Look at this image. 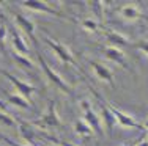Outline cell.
I'll list each match as a JSON object with an SVG mask.
<instances>
[{"label": "cell", "instance_id": "obj_8", "mask_svg": "<svg viewBox=\"0 0 148 146\" xmlns=\"http://www.w3.org/2000/svg\"><path fill=\"white\" fill-rule=\"evenodd\" d=\"M82 109L84 112H85V121L88 123V126L91 127V130H95V134L98 135V137H101L103 135V130H101V123H99V118L95 115V112L90 109L88 102L87 101H82Z\"/></svg>", "mask_w": 148, "mask_h": 146}, {"label": "cell", "instance_id": "obj_12", "mask_svg": "<svg viewBox=\"0 0 148 146\" xmlns=\"http://www.w3.org/2000/svg\"><path fill=\"white\" fill-rule=\"evenodd\" d=\"M10 33H11V38H13V46L21 55H29V47H27L24 38L19 35L16 29H10Z\"/></svg>", "mask_w": 148, "mask_h": 146}, {"label": "cell", "instance_id": "obj_9", "mask_svg": "<svg viewBox=\"0 0 148 146\" xmlns=\"http://www.w3.org/2000/svg\"><path fill=\"white\" fill-rule=\"evenodd\" d=\"M24 6H27V8L30 10H36V11H44V13H49V14L52 16H57V17H65L62 11H57V10L51 8V6H47L46 3L43 2H38V0H25V2H22Z\"/></svg>", "mask_w": 148, "mask_h": 146}, {"label": "cell", "instance_id": "obj_25", "mask_svg": "<svg viewBox=\"0 0 148 146\" xmlns=\"http://www.w3.org/2000/svg\"><path fill=\"white\" fill-rule=\"evenodd\" d=\"M143 137H145V134H143V135H142V137H140V138H137L136 141H131V143H125V145H123V146H136V145L139 143L140 140H143Z\"/></svg>", "mask_w": 148, "mask_h": 146}, {"label": "cell", "instance_id": "obj_28", "mask_svg": "<svg viewBox=\"0 0 148 146\" xmlns=\"http://www.w3.org/2000/svg\"><path fill=\"white\" fill-rule=\"evenodd\" d=\"M145 127H147V129H148V121H147V124H145Z\"/></svg>", "mask_w": 148, "mask_h": 146}, {"label": "cell", "instance_id": "obj_19", "mask_svg": "<svg viewBox=\"0 0 148 146\" xmlns=\"http://www.w3.org/2000/svg\"><path fill=\"white\" fill-rule=\"evenodd\" d=\"M5 36H6V27H5V24L0 20V50H3V41H5Z\"/></svg>", "mask_w": 148, "mask_h": 146}, {"label": "cell", "instance_id": "obj_21", "mask_svg": "<svg viewBox=\"0 0 148 146\" xmlns=\"http://www.w3.org/2000/svg\"><path fill=\"white\" fill-rule=\"evenodd\" d=\"M131 46L136 47V49H140V50H143L148 55V43L147 41H139V43H134V44H131Z\"/></svg>", "mask_w": 148, "mask_h": 146}, {"label": "cell", "instance_id": "obj_16", "mask_svg": "<svg viewBox=\"0 0 148 146\" xmlns=\"http://www.w3.org/2000/svg\"><path fill=\"white\" fill-rule=\"evenodd\" d=\"M74 127H76V132H77V134L82 135V137H91V134H93V132H91V127L88 126V124L82 123V121H77Z\"/></svg>", "mask_w": 148, "mask_h": 146}, {"label": "cell", "instance_id": "obj_24", "mask_svg": "<svg viewBox=\"0 0 148 146\" xmlns=\"http://www.w3.org/2000/svg\"><path fill=\"white\" fill-rule=\"evenodd\" d=\"M0 138H2L5 143H8L10 146H24V145H19V143H16L14 140H11V138H8L6 135H3V134H0Z\"/></svg>", "mask_w": 148, "mask_h": 146}, {"label": "cell", "instance_id": "obj_4", "mask_svg": "<svg viewBox=\"0 0 148 146\" xmlns=\"http://www.w3.org/2000/svg\"><path fill=\"white\" fill-rule=\"evenodd\" d=\"M36 124L38 126H43V127H62V123H60V120H58L54 101H49L47 112L43 115V118H41L40 121H36Z\"/></svg>", "mask_w": 148, "mask_h": 146}, {"label": "cell", "instance_id": "obj_26", "mask_svg": "<svg viewBox=\"0 0 148 146\" xmlns=\"http://www.w3.org/2000/svg\"><path fill=\"white\" fill-rule=\"evenodd\" d=\"M136 146H148V141H145V140H140L139 143H137Z\"/></svg>", "mask_w": 148, "mask_h": 146}, {"label": "cell", "instance_id": "obj_13", "mask_svg": "<svg viewBox=\"0 0 148 146\" xmlns=\"http://www.w3.org/2000/svg\"><path fill=\"white\" fill-rule=\"evenodd\" d=\"M106 35V39L109 41V43H112V44H115V47L120 46V47H126V46H129V41L126 39L123 35H120L117 32H110V30H106L104 32Z\"/></svg>", "mask_w": 148, "mask_h": 146}, {"label": "cell", "instance_id": "obj_1", "mask_svg": "<svg viewBox=\"0 0 148 146\" xmlns=\"http://www.w3.org/2000/svg\"><path fill=\"white\" fill-rule=\"evenodd\" d=\"M0 74H3L6 79H8L10 82L13 83V85L17 88V91H19V94L22 96V97H25L27 99V102L30 104L32 107H33V101H32V93H35L36 91V88L35 86H32L29 85V83H24L22 80H19V79L16 77V75H13L11 72H8V71H3V69H0Z\"/></svg>", "mask_w": 148, "mask_h": 146}, {"label": "cell", "instance_id": "obj_27", "mask_svg": "<svg viewBox=\"0 0 148 146\" xmlns=\"http://www.w3.org/2000/svg\"><path fill=\"white\" fill-rule=\"evenodd\" d=\"M0 110H3V112H6V105L2 102V101H0Z\"/></svg>", "mask_w": 148, "mask_h": 146}, {"label": "cell", "instance_id": "obj_23", "mask_svg": "<svg viewBox=\"0 0 148 146\" xmlns=\"http://www.w3.org/2000/svg\"><path fill=\"white\" fill-rule=\"evenodd\" d=\"M46 137H47V135H46ZM47 138H49V140H52L57 146H74V145L69 143V141H65V140H57V138H52V137H47Z\"/></svg>", "mask_w": 148, "mask_h": 146}, {"label": "cell", "instance_id": "obj_29", "mask_svg": "<svg viewBox=\"0 0 148 146\" xmlns=\"http://www.w3.org/2000/svg\"><path fill=\"white\" fill-rule=\"evenodd\" d=\"M96 146H98V145H96Z\"/></svg>", "mask_w": 148, "mask_h": 146}, {"label": "cell", "instance_id": "obj_3", "mask_svg": "<svg viewBox=\"0 0 148 146\" xmlns=\"http://www.w3.org/2000/svg\"><path fill=\"white\" fill-rule=\"evenodd\" d=\"M44 41L47 43V46L52 49V50L55 52V54L60 57V60L62 61H65V63H69V65H73V66H77L79 68V65H77V61L74 60V57L71 55V52L68 50L65 46H62V44H58L55 39H52V38H49V36H44Z\"/></svg>", "mask_w": 148, "mask_h": 146}, {"label": "cell", "instance_id": "obj_7", "mask_svg": "<svg viewBox=\"0 0 148 146\" xmlns=\"http://www.w3.org/2000/svg\"><path fill=\"white\" fill-rule=\"evenodd\" d=\"M110 110H112V113H114V116H115V120L118 121L121 126H125V127H129V129H139V130H145V127L142 126L140 123H137L134 118H131L129 115H126V113H123L121 110H118V109H115V107H110Z\"/></svg>", "mask_w": 148, "mask_h": 146}, {"label": "cell", "instance_id": "obj_10", "mask_svg": "<svg viewBox=\"0 0 148 146\" xmlns=\"http://www.w3.org/2000/svg\"><path fill=\"white\" fill-rule=\"evenodd\" d=\"M90 65L93 66V69L96 71L98 77L103 79V80H106L109 83V85L112 86V88H115V82H114V74H112V71L107 68V66L98 63V61H90Z\"/></svg>", "mask_w": 148, "mask_h": 146}, {"label": "cell", "instance_id": "obj_17", "mask_svg": "<svg viewBox=\"0 0 148 146\" xmlns=\"http://www.w3.org/2000/svg\"><path fill=\"white\" fill-rule=\"evenodd\" d=\"M13 58L17 61L19 65H24V66H27V68H33V63H32L30 60H27L25 57H22V55H19V54H13Z\"/></svg>", "mask_w": 148, "mask_h": 146}, {"label": "cell", "instance_id": "obj_14", "mask_svg": "<svg viewBox=\"0 0 148 146\" xmlns=\"http://www.w3.org/2000/svg\"><path fill=\"white\" fill-rule=\"evenodd\" d=\"M118 11L123 14V17H126V19H129V20H132V19H142V17H145L142 13L139 11V10L134 8V6H121V8H118Z\"/></svg>", "mask_w": 148, "mask_h": 146}, {"label": "cell", "instance_id": "obj_20", "mask_svg": "<svg viewBox=\"0 0 148 146\" xmlns=\"http://www.w3.org/2000/svg\"><path fill=\"white\" fill-rule=\"evenodd\" d=\"M82 25L85 27V29H90V30H96L98 29V24L95 22V20H91V19H85V20H82Z\"/></svg>", "mask_w": 148, "mask_h": 146}, {"label": "cell", "instance_id": "obj_5", "mask_svg": "<svg viewBox=\"0 0 148 146\" xmlns=\"http://www.w3.org/2000/svg\"><path fill=\"white\" fill-rule=\"evenodd\" d=\"M95 96L98 97V101H99V105H101V112H103V118H104V123H106V127H107V135L109 137H112V134H114V126H115V116L114 113H112L110 107H109V104L104 101V97H101V94L98 91H93Z\"/></svg>", "mask_w": 148, "mask_h": 146}, {"label": "cell", "instance_id": "obj_2", "mask_svg": "<svg viewBox=\"0 0 148 146\" xmlns=\"http://www.w3.org/2000/svg\"><path fill=\"white\" fill-rule=\"evenodd\" d=\"M36 55H38V60H40V65H41V68H43V71L46 72V75L49 77V80H52V83L54 85H57L60 90H63L65 93H71V88H69L68 85H66L65 82L62 80V77L57 74V72H54L51 68H49V65L46 63V60H44V57H43V54L40 52V49L36 50Z\"/></svg>", "mask_w": 148, "mask_h": 146}, {"label": "cell", "instance_id": "obj_18", "mask_svg": "<svg viewBox=\"0 0 148 146\" xmlns=\"http://www.w3.org/2000/svg\"><path fill=\"white\" fill-rule=\"evenodd\" d=\"M0 123L6 124V126H14V118H11V116H8L6 113L0 112Z\"/></svg>", "mask_w": 148, "mask_h": 146}, {"label": "cell", "instance_id": "obj_11", "mask_svg": "<svg viewBox=\"0 0 148 146\" xmlns=\"http://www.w3.org/2000/svg\"><path fill=\"white\" fill-rule=\"evenodd\" d=\"M104 54H106V57H107L109 60H112L115 65H120L121 68H125V69L129 68V65L126 63V60H125L123 52L118 50L117 47H106L104 49Z\"/></svg>", "mask_w": 148, "mask_h": 146}, {"label": "cell", "instance_id": "obj_22", "mask_svg": "<svg viewBox=\"0 0 148 146\" xmlns=\"http://www.w3.org/2000/svg\"><path fill=\"white\" fill-rule=\"evenodd\" d=\"M101 6H103V5H101V2H91V8L95 10V13H96L98 17L103 16V13H101Z\"/></svg>", "mask_w": 148, "mask_h": 146}, {"label": "cell", "instance_id": "obj_6", "mask_svg": "<svg viewBox=\"0 0 148 146\" xmlns=\"http://www.w3.org/2000/svg\"><path fill=\"white\" fill-rule=\"evenodd\" d=\"M14 16H16V22H17V25H19L21 29L24 30V32L29 35L30 41L33 43V46H35V50H38V39H36V36H35V24L32 22L30 19H27L25 16L19 14V13H16Z\"/></svg>", "mask_w": 148, "mask_h": 146}, {"label": "cell", "instance_id": "obj_15", "mask_svg": "<svg viewBox=\"0 0 148 146\" xmlns=\"http://www.w3.org/2000/svg\"><path fill=\"white\" fill-rule=\"evenodd\" d=\"M8 102H10V104H14V105L21 107V109H29V110H33V107H32L30 104L27 102V101L24 99L22 96H10V97H8Z\"/></svg>", "mask_w": 148, "mask_h": 146}]
</instances>
